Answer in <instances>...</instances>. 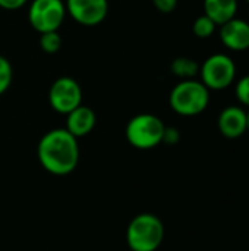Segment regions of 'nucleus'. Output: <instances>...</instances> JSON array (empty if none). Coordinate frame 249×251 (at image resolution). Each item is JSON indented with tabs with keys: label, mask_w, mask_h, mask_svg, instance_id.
I'll return each mask as SVG.
<instances>
[{
	"label": "nucleus",
	"mask_w": 249,
	"mask_h": 251,
	"mask_svg": "<svg viewBox=\"0 0 249 251\" xmlns=\"http://www.w3.org/2000/svg\"><path fill=\"white\" fill-rule=\"evenodd\" d=\"M65 16L66 6L63 0H32L28 9V21L40 34L57 31Z\"/></svg>",
	"instance_id": "nucleus-5"
},
{
	"label": "nucleus",
	"mask_w": 249,
	"mask_h": 251,
	"mask_svg": "<svg viewBox=\"0 0 249 251\" xmlns=\"http://www.w3.org/2000/svg\"><path fill=\"white\" fill-rule=\"evenodd\" d=\"M247 122H248V131H249V110L247 112Z\"/></svg>",
	"instance_id": "nucleus-21"
},
{
	"label": "nucleus",
	"mask_w": 249,
	"mask_h": 251,
	"mask_svg": "<svg viewBox=\"0 0 249 251\" xmlns=\"http://www.w3.org/2000/svg\"><path fill=\"white\" fill-rule=\"evenodd\" d=\"M217 25L207 16V15H203V16H198L192 25V31L194 34L198 37V38H208L214 34Z\"/></svg>",
	"instance_id": "nucleus-14"
},
{
	"label": "nucleus",
	"mask_w": 249,
	"mask_h": 251,
	"mask_svg": "<svg viewBox=\"0 0 249 251\" xmlns=\"http://www.w3.org/2000/svg\"><path fill=\"white\" fill-rule=\"evenodd\" d=\"M48 103L54 112L68 115L82 104V90L72 76L57 78L48 90Z\"/></svg>",
	"instance_id": "nucleus-7"
},
{
	"label": "nucleus",
	"mask_w": 249,
	"mask_h": 251,
	"mask_svg": "<svg viewBox=\"0 0 249 251\" xmlns=\"http://www.w3.org/2000/svg\"><path fill=\"white\" fill-rule=\"evenodd\" d=\"M170 71L173 75H176L178 78L182 79H192L197 74H200V65L191 59V57H176L172 65H170Z\"/></svg>",
	"instance_id": "nucleus-13"
},
{
	"label": "nucleus",
	"mask_w": 249,
	"mask_h": 251,
	"mask_svg": "<svg viewBox=\"0 0 249 251\" xmlns=\"http://www.w3.org/2000/svg\"><path fill=\"white\" fill-rule=\"evenodd\" d=\"M97 124L95 112L88 106H78L70 113L66 115V131L70 132L75 138L88 135Z\"/></svg>",
	"instance_id": "nucleus-11"
},
{
	"label": "nucleus",
	"mask_w": 249,
	"mask_h": 251,
	"mask_svg": "<svg viewBox=\"0 0 249 251\" xmlns=\"http://www.w3.org/2000/svg\"><path fill=\"white\" fill-rule=\"evenodd\" d=\"M153 4L161 13H172L178 6V0H153Z\"/></svg>",
	"instance_id": "nucleus-18"
},
{
	"label": "nucleus",
	"mask_w": 249,
	"mask_h": 251,
	"mask_svg": "<svg viewBox=\"0 0 249 251\" xmlns=\"http://www.w3.org/2000/svg\"><path fill=\"white\" fill-rule=\"evenodd\" d=\"M220 40L227 49L233 51L248 50L249 22L244 19L233 18L229 22L220 25Z\"/></svg>",
	"instance_id": "nucleus-10"
},
{
	"label": "nucleus",
	"mask_w": 249,
	"mask_h": 251,
	"mask_svg": "<svg viewBox=\"0 0 249 251\" xmlns=\"http://www.w3.org/2000/svg\"><path fill=\"white\" fill-rule=\"evenodd\" d=\"M217 125L223 137L229 140L239 138L248 131L247 112L239 106H229L219 115Z\"/></svg>",
	"instance_id": "nucleus-9"
},
{
	"label": "nucleus",
	"mask_w": 249,
	"mask_h": 251,
	"mask_svg": "<svg viewBox=\"0 0 249 251\" xmlns=\"http://www.w3.org/2000/svg\"><path fill=\"white\" fill-rule=\"evenodd\" d=\"M170 107L182 116H197L210 103V90L195 79H183L176 84L169 97Z\"/></svg>",
	"instance_id": "nucleus-3"
},
{
	"label": "nucleus",
	"mask_w": 249,
	"mask_h": 251,
	"mask_svg": "<svg viewBox=\"0 0 249 251\" xmlns=\"http://www.w3.org/2000/svg\"><path fill=\"white\" fill-rule=\"evenodd\" d=\"M37 154L41 166L51 175L65 176L72 174L79 162V146L65 128H56L45 132L38 146Z\"/></svg>",
	"instance_id": "nucleus-1"
},
{
	"label": "nucleus",
	"mask_w": 249,
	"mask_h": 251,
	"mask_svg": "<svg viewBox=\"0 0 249 251\" xmlns=\"http://www.w3.org/2000/svg\"><path fill=\"white\" fill-rule=\"evenodd\" d=\"M40 47L43 51L53 54L57 53L62 47V37L57 31H50V32H44L40 37Z\"/></svg>",
	"instance_id": "nucleus-15"
},
{
	"label": "nucleus",
	"mask_w": 249,
	"mask_h": 251,
	"mask_svg": "<svg viewBox=\"0 0 249 251\" xmlns=\"http://www.w3.org/2000/svg\"><path fill=\"white\" fill-rule=\"evenodd\" d=\"M178 138H179V132L176 129L166 128V131H164V140L163 141H166V143H175Z\"/></svg>",
	"instance_id": "nucleus-20"
},
{
	"label": "nucleus",
	"mask_w": 249,
	"mask_h": 251,
	"mask_svg": "<svg viewBox=\"0 0 249 251\" xmlns=\"http://www.w3.org/2000/svg\"><path fill=\"white\" fill-rule=\"evenodd\" d=\"M166 125L163 121L151 113H141L134 116L125 129L128 143L138 150H151L163 143Z\"/></svg>",
	"instance_id": "nucleus-4"
},
{
	"label": "nucleus",
	"mask_w": 249,
	"mask_h": 251,
	"mask_svg": "<svg viewBox=\"0 0 249 251\" xmlns=\"http://www.w3.org/2000/svg\"><path fill=\"white\" fill-rule=\"evenodd\" d=\"M164 240V225L153 213H139L128 225L126 243L132 251H156Z\"/></svg>",
	"instance_id": "nucleus-2"
},
{
	"label": "nucleus",
	"mask_w": 249,
	"mask_h": 251,
	"mask_svg": "<svg viewBox=\"0 0 249 251\" xmlns=\"http://www.w3.org/2000/svg\"><path fill=\"white\" fill-rule=\"evenodd\" d=\"M66 13L72 19L84 26L100 25L109 13L107 0H66Z\"/></svg>",
	"instance_id": "nucleus-8"
},
{
	"label": "nucleus",
	"mask_w": 249,
	"mask_h": 251,
	"mask_svg": "<svg viewBox=\"0 0 249 251\" xmlns=\"http://www.w3.org/2000/svg\"><path fill=\"white\" fill-rule=\"evenodd\" d=\"M204 12L216 25H223L236 18L238 0H204Z\"/></svg>",
	"instance_id": "nucleus-12"
},
{
	"label": "nucleus",
	"mask_w": 249,
	"mask_h": 251,
	"mask_svg": "<svg viewBox=\"0 0 249 251\" xmlns=\"http://www.w3.org/2000/svg\"><path fill=\"white\" fill-rule=\"evenodd\" d=\"M28 0H0V7L6 10H16L21 9Z\"/></svg>",
	"instance_id": "nucleus-19"
},
{
	"label": "nucleus",
	"mask_w": 249,
	"mask_h": 251,
	"mask_svg": "<svg viewBox=\"0 0 249 251\" xmlns=\"http://www.w3.org/2000/svg\"><path fill=\"white\" fill-rule=\"evenodd\" d=\"M235 93H236L238 100L242 104H245V106L249 107V75H245L244 78H241L238 81Z\"/></svg>",
	"instance_id": "nucleus-17"
},
{
	"label": "nucleus",
	"mask_w": 249,
	"mask_h": 251,
	"mask_svg": "<svg viewBox=\"0 0 249 251\" xmlns=\"http://www.w3.org/2000/svg\"><path fill=\"white\" fill-rule=\"evenodd\" d=\"M12 79H13V68L10 62L0 54V96L9 90Z\"/></svg>",
	"instance_id": "nucleus-16"
},
{
	"label": "nucleus",
	"mask_w": 249,
	"mask_h": 251,
	"mask_svg": "<svg viewBox=\"0 0 249 251\" xmlns=\"http://www.w3.org/2000/svg\"><path fill=\"white\" fill-rule=\"evenodd\" d=\"M201 82L208 90H225L230 87L236 76V65L227 54L216 53L200 66Z\"/></svg>",
	"instance_id": "nucleus-6"
}]
</instances>
